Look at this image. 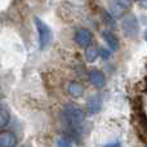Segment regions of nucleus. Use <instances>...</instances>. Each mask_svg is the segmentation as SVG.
<instances>
[{
    "instance_id": "obj_6",
    "label": "nucleus",
    "mask_w": 147,
    "mask_h": 147,
    "mask_svg": "<svg viewBox=\"0 0 147 147\" xmlns=\"http://www.w3.org/2000/svg\"><path fill=\"white\" fill-rule=\"evenodd\" d=\"M17 145V137L14 133L4 130L0 132V147H16Z\"/></svg>"
},
{
    "instance_id": "obj_12",
    "label": "nucleus",
    "mask_w": 147,
    "mask_h": 147,
    "mask_svg": "<svg viewBox=\"0 0 147 147\" xmlns=\"http://www.w3.org/2000/svg\"><path fill=\"white\" fill-rule=\"evenodd\" d=\"M103 20H105V22H106L107 25H110V26H114L115 21H114V18L111 17V14H110V13L103 12Z\"/></svg>"
},
{
    "instance_id": "obj_2",
    "label": "nucleus",
    "mask_w": 147,
    "mask_h": 147,
    "mask_svg": "<svg viewBox=\"0 0 147 147\" xmlns=\"http://www.w3.org/2000/svg\"><path fill=\"white\" fill-rule=\"evenodd\" d=\"M34 22H35V26L38 28L39 32V44H40V49H45L49 47V44L52 43V38H53V34H52V30L45 22L40 20L39 17L34 18Z\"/></svg>"
},
{
    "instance_id": "obj_4",
    "label": "nucleus",
    "mask_w": 147,
    "mask_h": 147,
    "mask_svg": "<svg viewBox=\"0 0 147 147\" xmlns=\"http://www.w3.org/2000/svg\"><path fill=\"white\" fill-rule=\"evenodd\" d=\"M92 39H93V36H92L90 31L88 28H79L75 32V40L81 48H86V47L90 45Z\"/></svg>"
},
{
    "instance_id": "obj_15",
    "label": "nucleus",
    "mask_w": 147,
    "mask_h": 147,
    "mask_svg": "<svg viewBox=\"0 0 147 147\" xmlns=\"http://www.w3.org/2000/svg\"><path fill=\"white\" fill-rule=\"evenodd\" d=\"M116 1H117V4H119L120 7H123V8H125V7L129 5V0H116Z\"/></svg>"
},
{
    "instance_id": "obj_8",
    "label": "nucleus",
    "mask_w": 147,
    "mask_h": 147,
    "mask_svg": "<svg viewBox=\"0 0 147 147\" xmlns=\"http://www.w3.org/2000/svg\"><path fill=\"white\" fill-rule=\"evenodd\" d=\"M103 39L112 52H116L119 49V39H117V36L114 32H111L109 30L103 31Z\"/></svg>"
},
{
    "instance_id": "obj_17",
    "label": "nucleus",
    "mask_w": 147,
    "mask_h": 147,
    "mask_svg": "<svg viewBox=\"0 0 147 147\" xmlns=\"http://www.w3.org/2000/svg\"><path fill=\"white\" fill-rule=\"evenodd\" d=\"M141 3H142V5H146V0H140Z\"/></svg>"
},
{
    "instance_id": "obj_13",
    "label": "nucleus",
    "mask_w": 147,
    "mask_h": 147,
    "mask_svg": "<svg viewBox=\"0 0 147 147\" xmlns=\"http://www.w3.org/2000/svg\"><path fill=\"white\" fill-rule=\"evenodd\" d=\"M58 147H72L71 142H70V140H67V138H61V140H58Z\"/></svg>"
},
{
    "instance_id": "obj_1",
    "label": "nucleus",
    "mask_w": 147,
    "mask_h": 147,
    "mask_svg": "<svg viewBox=\"0 0 147 147\" xmlns=\"http://www.w3.org/2000/svg\"><path fill=\"white\" fill-rule=\"evenodd\" d=\"M84 117H85V114L83 110L72 103L65 105L62 109V120L66 123L67 128H70V129L80 130Z\"/></svg>"
},
{
    "instance_id": "obj_10",
    "label": "nucleus",
    "mask_w": 147,
    "mask_h": 147,
    "mask_svg": "<svg viewBox=\"0 0 147 147\" xmlns=\"http://www.w3.org/2000/svg\"><path fill=\"white\" fill-rule=\"evenodd\" d=\"M99 54V49H97L96 47H86L85 48V53H84V57H85L86 62H94L97 59Z\"/></svg>"
},
{
    "instance_id": "obj_5",
    "label": "nucleus",
    "mask_w": 147,
    "mask_h": 147,
    "mask_svg": "<svg viewBox=\"0 0 147 147\" xmlns=\"http://www.w3.org/2000/svg\"><path fill=\"white\" fill-rule=\"evenodd\" d=\"M88 78H89V80H90V83L93 84L94 86H97V88H102V86H105V84H106V76H105V74L102 72L101 70H97V69L89 70Z\"/></svg>"
},
{
    "instance_id": "obj_3",
    "label": "nucleus",
    "mask_w": 147,
    "mask_h": 147,
    "mask_svg": "<svg viewBox=\"0 0 147 147\" xmlns=\"http://www.w3.org/2000/svg\"><path fill=\"white\" fill-rule=\"evenodd\" d=\"M123 31L129 38H136L140 32V25L138 20L133 14H129L123 20Z\"/></svg>"
},
{
    "instance_id": "obj_9",
    "label": "nucleus",
    "mask_w": 147,
    "mask_h": 147,
    "mask_svg": "<svg viewBox=\"0 0 147 147\" xmlns=\"http://www.w3.org/2000/svg\"><path fill=\"white\" fill-rule=\"evenodd\" d=\"M67 90H69L70 96L74 97V98H80L84 94L83 85H81L80 83H78V81H71V83L69 84V86H67Z\"/></svg>"
},
{
    "instance_id": "obj_16",
    "label": "nucleus",
    "mask_w": 147,
    "mask_h": 147,
    "mask_svg": "<svg viewBox=\"0 0 147 147\" xmlns=\"http://www.w3.org/2000/svg\"><path fill=\"white\" fill-rule=\"evenodd\" d=\"M103 147H121V143L120 142H110V143H107V145H105Z\"/></svg>"
},
{
    "instance_id": "obj_11",
    "label": "nucleus",
    "mask_w": 147,
    "mask_h": 147,
    "mask_svg": "<svg viewBox=\"0 0 147 147\" xmlns=\"http://www.w3.org/2000/svg\"><path fill=\"white\" fill-rule=\"evenodd\" d=\"M10 121V115H9V111L5 109L4 106L0 105V128H4L9 124Z\"/></svg>"
},
{
    "instance_id": "obj_14",
    "label": "nucleus",
    "mask_w": 147,
    "mask_h": 147,
    "mask_svg": "<svg viewBox=\"0 0 147 147\" xmlns=\"http://www.w3.org/2000/svg\"><path fill=\"white\" fill-rule=\"evenodd\" d=\"M99 54L103 59H109L110 56H111V52L107 51V49H99Z\"/></svg>"
},
{
    "instance_id": "obj_7",
    "label": "nucleus",
    "mask_w": 147,
    "mask_h": 147,
    "mask_svg": "<svg viewBox=\"0 0 147 147\" xmlns=\"http://www.w3.org/2000/svg\"><path fill=\"white\" fill-rule=\"evenodd\" d=\"M102 109V98L101 96H93L88 99L86 102V110L89 114H97L98 111H101Z\"/></svg>"
}]
</instances>
